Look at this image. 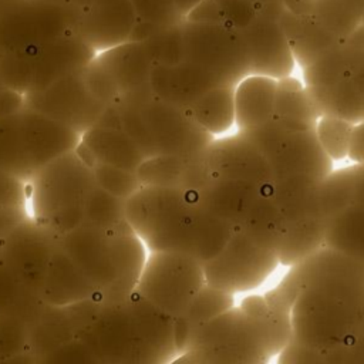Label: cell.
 <instances>
[{"mask_svg":"<svg viewBox=\"0 0 364 364\" xmlns=\"http://www.w3.org/2000/svg\"><path fill=\"white\" fill-rule=\"evenodd\" d=\"M125 219L148 250L183 252L203 264L236 229L213 215L196 191L166 185H141L125 202Z\"/></svg>","mask_w":364,"mask_h":364,"instance_id":"1","label":"cell"},{"mask_svg":"<svg viewBox=\"0 0 364 364\" xmlns=\"http://www.w3.org/2000/svg\"><path fill=\"white\" fill-rule=\"evenodd\" d=\"M27 203L31 219L55 236L82 225L112 226L124 216V200L97 182L77 149L51 161L27 182Z\"/></svg>","mask_w":364,"mask_h":364,"instance_id":"2","label":"cell"},{"mask_svg":"<svg viewBox=\"0 0 364 364\" xmlns=\"http://www.w3.org/2000/svg\"><path fill=\"white\" fill-rule=\"evenodd\" d=\"M97 124L124 131L146 159L169 155H196L215 139L193 115L158 95L151 85L122 95L107 107Z\"/></svg>","mask_w":364,"mask_h":364,"instance_id":"3","label":"cell"},{"mask_svg":"<svg viewBox=\"0 0 364 364\" xmlns=\"http://www.w3.org/2000/svg\"><path fill=\"white\" fill-rule=\"evenodd\" d=\"M291 338L324 355L364 331V277L336 276L310 283L293 303Z\"/></svg>","mask_w":364,"mask_h":364,"instance_id":"4","label":"cell"},{"mask_svg":"<svg viewBox=\"0 0 364 364\" xmlns=\"http://www.w3.org/2000/svg\"><path fill=\"white\" fill-rule=\"evenodd\" d=\"M81 132L27 105L0 115V169L28 182L58 156L77 149Z\"/></svg>","mask_w":364,"mask_h":364,"instance_id":"5","label":"cell"},{"mask_svg":"<svg viewBox=\"0 0 364 364\" xmlns=\"http://www.w3.org/2000/svg\"><path fill=\"white\" fill-rule=\"evenodd\" d=\"M95 55L85 41L71 33L26 51L0 55V73L6 87L24 97L84 70Z\"/></svg>","mask_w":364,"mask_h":364,"instance_id":"6","label":"cell"},{"mask_svg":"<svg viewBox=\"0 0 364 364\" xmlns=\"http://www.w3.org/2000/svg\"><path fill=\"white\" fill-rule=\"evenodd\" d=\"M84 9L51 0H0V55L75 33Z\"/></svg>","mask_w":364,"mask_h":364,"instance_id":"7","label":"cell"},{"mask_svg":"<svg viewBox=\"0 0 364 364\" xmlns=\"http://www.w3.org/2000/svg\"><path fill=\"white\" fill-rule=\"evenodd\" d=\"M203 263L173 250H148L135 291L173 320L179 318L205 286Z\"/></svg>","mask_w":364,"mask_h":364,"instance_id":"8","label":"cell"},{"mask_svg":"<svg viewBox=\"0 0 364 364\" xmlns=\"http://www.w3.org/2000/svg\"><path fill=\"white\" fill-rule=\"evenodd\" d=\"M178 61L195 64L230 85L252 73L246 41L240 30L228 24L183 20Z\"/></svg>","mask_w":364,"mask_h":364,"instance_id":"9","label":"cell"},{"mask_svg":"<svg viewBox=\"0 0 364 364\" xmlns=\"http://www.w3.org/2000/svg\"><path fill=\"white\" fill-rule=\"evenodd\" d=\"M182 354L206 363L262 364L270 360L255 321L240 307H230L195 328Z\"/></svg>","mask_w":364,"mask_h":364,"instance_id":"10","label":"cell"},{"mask_svg":"<svg viewBox=\"0 0 364 364\" xmlns=\"http://www.w3.org/2000/svg\"><path fill=\"white\" fill-rule=\"evenodd\" d=\"M274 252L252 242L236 228L222 250L203 264L206 283L232 294L257 287L276 269Z\"/></svg>","mask_w":364,"mask_h":364,"instance_id":"11","label":"cell"},{"mask_svg":"<svg viewBox=\"0 0 364 364\" xmlns=\"http://www.w3.org/2000/svg\"><path fill=\"white\" fill-rule=\"evenodd\" d=\"M284 6L280 3L263 6L257 14L239 28L250 55V74H260L273 78H282L290 75L296 60L280 26L279 17Z\"/></svg>","mask_w":364,"mask_h":364,"instance_id":"12","label":"cell"},{"mask_svg":"<svg viewBox=\"0 0 364 364\" xmlns=\"http://www.w3.org/2000/svg\"><path fill=\"white\" fill-rule=\"evenodd\" d=\"M282 119L286 128L266 156L276 179L297 173L326 178L331 172V158L317 138L316 124L293 118Z\"/></svg>","mask_w":364,"mask_h":364,"instance_id":"13","label":"cell"},{"mask_svg":"<svg viewBox=\"0 0 364 364\" xmlns=\"http://www.w3.org/2000/svg\"><path fill=\"white\" fill-rule=\"evenodd\" d=\"M206 155L216 175L249 182L270 195L276 181L273 168L264 154L240 132L215 138Z\"/></svg>","mask_w":364,"mask_h":364,"instance_id":"14","label":"cell"},{"mask_svg":"<svg viewBox=\"0 0 364 364\" xmlns=\"http://www.w3.org/2000/svg\"><path fill=\"white\" fill-rule=\"evenodd\" d=\"M135 26L131 0H92L82 11L75 34L100 54L131 41Z\"/></svg>","mask_w":364,"mask_h":364,"instance_id":"15","label":"cell"},{"mask_svg":"<svg viewBox=\"0 0 364 364\" xmlns=\"http://www.w3.org/2000/svg\"><path fill=\"white\" fill-rule=\"evenodd\" d=\"M196 193L213 215L233 228H240L253 205L262 195H266L249 182L216 173L196 189Z\"/></svg>","mask_w":364,"mask_h":364,"instance_id":"16","label":"cell"},{"mask_svg":"<svg viewBox=\"0 0 364 364\" xmlns=\"http://www.w3.org/2000/svg\"><path fill=\"white\" fill-rule=\"evenodd\" d=\"M80 146L84 148L85 156L81 155L88 164L100 162L136 172L141 164L146 159L139 146L119 128L95 124L81 134Z\"/></svg>","mask_w":364,"mask_h":364,"instance_id":"17","label":"cell"},{"mask_svg":"<svg viewBox=\"0 0 364 364\" xmlns=\"http://www.w3.org/2000/svg\"><path fill=\"white\" fill-rule=\"evenodd\" d=\"M279 21L289 40L296 63L303 68L346 40L327 30L311 13L299 14L283 9Z\"/></svg>","mask_w":364,"mask_h":364,"instance_id":"18","label":"cell"},{"mask_svg":"<svg viewBox=\"0 0 364 364\" xmlns=\"http://www.w3.org/2000/svg\"><path fill=\"white\" fill-rule=\"evenodd\" d=\"M277 80L249 74L235 87V124L239 131L253 128L274 117Z\"/></svg>","mask_w":364,"mask_h":364,"instance_id":"19","label":"cell"},{"mask_svg":"<svg viewBox=\"0 0 364 364\" xmlns=\"http://www.w3.org/2000/svg\"><path fill=\"white\" fill-rule=\"evenodd\" d=\"M320 181L304 173L287 175L274 181L270 195L287 222L321 219L317 196Z\"/></svg>","mask_w":364,"mask_h":364,"instance_id":"20","label":"cell"},{"mask_svg":"<svg viewBox=\"0 0 364 364\" xmlns=\"http://www.w3.org/2000/svg\"><path fill=\"white\" fill-rule=\"evenodd\" d=\"M324 246L364 263V206L353 199L324 219Z\"/></svg>","mask_w":364,"mask_h":364,"instance_id":"21","label":"cell"},{"mask_svg":"<svg viewBox=\"0 0 364 364\" xmlns=\"http://www.w3.org/2000/svg\"><path fill=\"white\" fill-rule=\"evenodd\" d=\"M240 228L257 246L277 255L287 233V220L272 195H262Z\"/></svg>","mask_w":364,"mask_h":364,"instance_id":"22","label":"cell"},{"mask_svg":"<svg viewBox=\"0 0 364 364\" xmlns=\"http://www.w3.org/2000/svg\"><path fill=\"white\" fill-rule=\"evenodd\" d=\"M235 87L220 85L200 97L189 112L209 134L219 135L235 124Z\"/></svg>","mask_w":364,"mask_h":364,"instance_id":"23","label":"cell"},{"mask_svg":"<svg viewBox=\"0 0 364 364\" xmlns=\"http://www.w3.org/2000/svg\"><path fill=\"white\" fill-rule=\"evenodd\" d=\"M274 117L317 124L321 117V111L307 87H304L297 78L284 75L277 78L276 84Z\"/></svg>","mask_w":364,"mask_h":364,"instance_id":"24","label":"cell"},{"mask_svg":"<svg viewBox=\"0 0 364 364\" xmlns=\"http://www.w3.org/2000/svg\"><path fill=\"white\" fill-rule=\"evenodd\" d=\"M324 246V225L321 219L287 222V233L277 252L279 263L293 266Z\"/></svg>","mask_w":364,"mask_h":364,"instance_id":"25","label":"cell"},{"mask_svg":"<svg viewBox=\"0 0 364 364\" xmlns=\"http://www.w3.org/2000/svg\"><path fill=\"white\" fill-rule=\"evenodd\" d=\"M311 14L340 38L350 37L364 23L363 0H313Z\"/></svg>","mask_w":364,"mask_h":364,"instance_id":"26","label":"cell"},{"mask_svg":"<svg viewBox=\"0 0 364 364\" xmlns=\"http://www.w3.org/2000/svg\"><path fill=\"white\" fill-rule=\"evenodd\" d=\"M252 320L256 324L259 337L269 357L279 354L293 336L290 313L276 311L269 307L264 314L252 317Z\"/></svg>","mask_w":364,"mask_h":364,"instance_id":"27","label":"cell"},{"mask_svg":"<svg viewBox=\"0 0 364 364\" xmlns=\"http://www.w3.org/2000/svg\"><path fill=\"white\" fill-rule=\"evenodd\" d=\"M354 125L355 124L351 121L338 117L321 115L318 118L316 134L323 149L331 159H343L344 156H348Z\"/></svg>","mask_w":364,"mask_h":364,"instance_id":"28","label":"cell"},{"mask_svg":"<svg viewBox=\"0 0 364 364\" xmlns=\"http://www.w3.org/2000/svg\"><path fill=\"white\" fill-rule=\"evenodd\" d=\"M324 363H334V364L364 363V331L353 337L346 344H341L330 350L324 355Z\"/></svg>","mask_w":364,"mask_h":364,"instance_id":"29","label":"cell"},{"mask_svg":"<svg viewBox=\"0 0 364 364\" xmlns=\"http://www.w3.org/2000/svg\"><path fill=\"white\" fill-rule=\"evenodd\" d=\"M348 158H351L355 164H364V119L354 125Z\"/></svg>","mask_w":364,"mask_h":364,"instance_id":"30","label":"cell"},{"mask_svg":"<svg viewBox=\"0 0 364 364\" xmlns=\"http://www.w3.org/2000/svg\"><path fill=\"white\" fill-rule=\"evenodd\" d=\"M354 199L364 206V164H355L351 166Z\"/></svg>","mask_w":364,"mask_h":364,"instance_id":"31","label":"cell"},{"mask_svg":"<svg viewBox=\"0 0 364 364\" xmlns=\"http://www.w3.org/2000/svg\"><path fill=\"white\" fill-rule=\"evenodd\" d=\"M202 0H175V7L182 20L186 18V16L191 13L192 9H195Z\"/></svg>","mask_w":364,"mask_h":364,"instance_id":"32","label":"cell"},{"mask_svg":"<svg viewBox=\"0 0 364 364\" xmlns=\"http://www.w3.org/2000/svg\"><path fill=\"white\" fill-rule=\"evenodd\" d=\"M354 78H355V82L361 91V95H363V100H364V54L355 68V73H354Z\"/></svg>","mask_w":364,"mask_h":364,"instance_id":"33","label":"cell"},{"mask_svg":"<svg viewBox=\"0 0 364 364\" xmlns=\"http://www.w3.org/2000/svg\"><path fill=\"white\" fill-rule=\"evenodd\" d=\"M51 1H58V3H64V4H73V6H78L85 9L92 0H51Z\"/></svg>","mask_w":364,"mask_h":364,"instance_id":"34","label":"cell"},{"mask_svg":"<svg viewBox=\"0 0 364 364\" xmlns=\"http://www.w3.org/2000/svg\"><path fill=\"white\" fill-rule=\"evenodd\" d=\"M246 1H250V3H253V4H256L257 7H263V6H266V4H273V3H280V4H283V0H246ZM284 6V4H283Z\"/></svg>","mask_w":364,"mask_h":364,"instance_id":"35","label":"cell"},{"mask_svg":"<svg viewBox=\"0 0 364 364\" xmlns=\"http://www.w3.org/2000/svg\"><path fill=\"white\" fill-rule=\"evenodd\" d=\"M363 1H364V0H363Z\"/></svg>","mask_w":364,"mask_h":364,"instance_id":"36","label":"cell"}]
</instances>
